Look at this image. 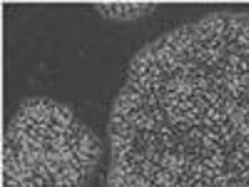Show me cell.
<instances>
[{
	"mask_svg": "<svg viewBox=\"0 0 249 187\" xmlns=\"http://www.w3.org/2000/svg\"><path fill=\"white\" fill-rule=\"evenodd\" d=\"M95 9L104 14V17L127 20V18L141 17L144 12L154 9V5H97Z\"/></svg>",
	"mask_w": 249,
	"mask_h": 187,
	"instance_id": "6da1fadb",
	"label": "cell"
}]
</instances>
